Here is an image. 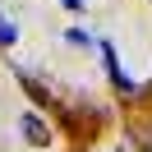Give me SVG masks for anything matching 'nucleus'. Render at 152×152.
<instances>
[{
  "label": "nucleus",
  "mask_w": 152,
  "mask_h": 152,
  "mask_svg": "<svg viewBox=\"0 0 152 152\" xmlns=\"http://www.w3.org/2000/svg\"><path fill=\"white\" fill-rule=\"evenodd\" d=\"M14 42H19V28L10 19H0V46H14Z\"/></svg>",
  "instance_id": "f03ea898"
},
{
  "label": "nucleus",
  "mask_w": 152,
  "mask_h": 152,
  "mask_svg": "<svg viewBox=\"0 0 152 152\" xmlns=\"http://www.w3.org/2000/svg\"><path fill=\"white\" fill-rule=\"evenodd\" d=\"M23 138H28V143H46L51 138V129H46V120H42V115H23Z\"/></svg>",
  "instance_id": "f257e3e1"
},
{
  "label": "nucleus",
  "mask_w": 152,
  "mask_h": 152,
  "mask_svg": "<svg viewBox=\"0 0 152 152\" xmlns=\"http://www.w3.org/2000/svg\"><path fill=\"white\" fill-rule=\"evenodd\" d=\"M60 5H65V10H83V0H60Z\"/></svg>",
  "instance_id": "7ed1b4c3"
}]
</instances>
